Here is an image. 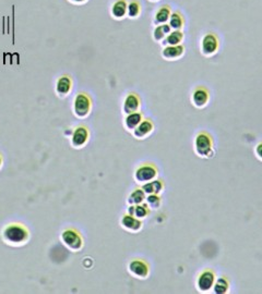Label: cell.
I'll list each match as a JSON object with an SVG mask.
<instances>
[{
  "instance_id": "9a60e30c",
  "label": "cell",
  "mask_w": 262,
  "mask_h": 294,
  "mask_svg": "<svg viewBox=\"0 0 262 294\" xmlns=\"http://www.w3.org/2000/svg\"><path fill=\"white\" fill-rule=\"evenodd\" d=\"M122 226L126 230H128V231L136 232L142 228V222L140 219L127 214L122 219Z\"/></svg>"
},
{
  "instance_id": "7c38bea8",
  "label": "cell",
  "mask_w": 262,
  "mask_h": 294,
  "mask_svg": "<svg viewBox=\"0 0 262 294\" xmlns=\"http://www.w3.org/2000/svg\"><path fill=\"white\" fill-rule=\"evenodd\" d=\"M128 2L126 0H116L111 8V14L114 19L122 20L127 15Z\"/></svg>"
},
{
  "instance_id": "d6986e66",
  "label": "cell",
  "mask_w": 262,
  "mask_h": 294,
  "mask_svg": "<svg viewBox=\"0 0 262 294\" xmlns=\"http://www.w3.org/2000/svg\"><path fill=\"white\" fill-rule=\"evenodd\" d=\"M88 137H89L88 130L83 128V126H80V128H78L75 131V133H73V136H72L73 146H76V147L83 146L85 142L88 141Z\"/></svg>"
},
{
  "instance_id": "2e32d148",
  "label": "cell",
  "mask_w": 262,
  "mask_h": 294,
  "mask_svg": "<svg viewBox=\"0 0 262 294\" xmlns=\"http://www.w3.org/2000/svg\"><path fill=\"white\" fill-rule=\"evenodd\" d=\"M72 82L71 79L67 76H64L58 79L56 83V92L60 97H65L70 93Z\"/></svg>"
},
{
  "instance_id": "7402d4cb",
  "label": "cell",
  "mask_w": 262,
  "mask_h": 294,
  "mask_svg": "<svg viewBox=\"0 0 262 294\" xmlns=\"http://www.w3.org/2000/svg\"><path fill=\"white\" fill-rule=\"evenodd\" d=\"M170 32H172V28L168 25V23L156 25L154 30H153V38H154L155 42H163Z\"/></svg>"
},
{
  "instance_id": "44dd1931",
  "label": "cell",
  "mask_w": 262,
  "mask_h": 294,
  "mask_svg": "<svg viewBox=\"0 0 262 294\" xmlns=\"http://www.w3.org/2000/svg\"><path fill=\"white\" fill-rule=\"evenodd\" d=\"M143 118H142V113L141 112H133V113H129L127 114L126 119H125V128H126L128 131H133L136 126H138Z\"/></svg>"
},
{
  "instance_id": "603a6c76",
  "label": "cell",
  "mask_w": 262,
  "mask_h": 294,
  "mask_svg": "<svg viewBox=\"0 0 262 294\" xmlns=\"http://www.w3.org/2000/svg\"><path fill=\"white\" fill-rule=\"evenodd\" d=\"M128 214L133 216L138 219H143L147 216L149 214V209H147V207L144 205H130V207L128 208Z\"/></svg>"
},
{
  "instance_id": "7a4b0ae2",
  "label": "cell",
  "mask_w": 262,
  "mask_h": 294,
  "mask_svg": "<svg viewBox=\"0 0 262 294\" xmlns=\"http://www.w3.org/2000/svg\"><path fill=\"white\" fill-rule=\"evenodd\" d=\"M201 53L203 56H214L220 48L219 37L214 33H207L201 39Z\"/></svg>"
},
{
  "instance_id": "ba28073f",
  "label": "cell",
  "mask_w": 262,
  "mask_h": 294,
  "mask_svg": "<svg viewBox=\"0 0 262 294\" xmlns=\"http://www.w3.org/2000/svg\"><path fill=\"white\" fill-rule=\"evenodd\" d=\"M129 273L135 278L145 279L149 276L150 270L149 266L143 261L135 259V261H132L129 264Z\"/></svg>"
},
{
  "instance_id": "f546056e",
  "label": "cell",
  "mask_w": 262,
  "mask_h": 294,
  "mask_svg": "<svg viewBox=\"0 0 262 294\" xmlns=\"http://www.w3.org/2000/svg\"><path fill=\"white\" fill-rule=\"evenodd\" d=\"M150 1H158V0H150Z\"/></svg>"
},
{
  "instance_id": "83f0119b",
  "label": "cell",
  "mask_w": 262,
  "mask_h": 294,
  "mask_svg": "<svg viewBox=\"0 0 262 294\" xmlns=\"http://www.w3.org/2000/svg\"><path fill=\"white\" fill-rule=\"evenodd\" d=\"M255 154H256V156H257V158L262 161V142L259 143L258 145L256 146Z\"/></svg>"
},
{
  "instance_id": "5b68a950",
  "label": "cell",
  "mask_w": 262,
  "mask_h": 294,
  "mask_svg": "<svg viewBox=\"0 0 262 294\" xmlns=\"http://www.w3.org/2000/svg\"><path fill=\"white\" fill-rule=\"evenodd\" d=\"M215 275L212 270H204L200 275L198 276L196 281V287L199 292L207 293L213 289L214 282H215Z\"/></svg>"
},
{
  "instance_id": "d4e9b609",
  "label": "cell",
  "mask_w": 262,
  "mask_h": 294,
  "mask_svg": "<svg viewBox=\"0 0 262 294\" xmlns=\"http://www.w3.org/2000/svg\"><path fill=\"white\" fill-rule=\"evenodd\" d=\"M145 197H146V194L143 192V190L138 189L129 195L128 204L129 205L143 204V201H145Z\"/></svg>"
},
{
  "instance_id": "9c48e42d",
  "label": "cell",
  "mask_w": 262,
  "mask_h": 294,
  "mask_svg": "<svg viewBox=\"0 0 262 294\" xmlns=\"http://www.w3.org/2000/svg\"><path fill=\"white\" fill-rule=\"evenodd\" d=\"M185 46L183 44L176 46H165L162 50V57L166 60H177L185 55Z\"/></svg>"
},
{
  "instance_id": "cb8c5ba5",
  "label": "cell",
  "mask_w": 262,
  "mask_h": 294,
  "mask_svg": "<svg viewBox=\"0 0 262 294\" xmlns=\"http://www.w3.org/2000/svg\"><path fill=\"white\" fill-rule=\"evenodd\" d=\"M230 290V282L227 281L224 277H220V278L215 279L214 286H213V293L215 294H225Z\"/></svg>"
},
{
  "instance_id": "4fadbf2b",
  "label": "cell",
  "mask_w": 262,
  "mask_h": 294,
  "mask_svg": "<svg viewBox=\"0 0 262 294\" xmlns=\"http://www.w3.org/2000/svg\"><path fill=\"white\" fill-rule=\"evenodd\" d=\"M170 14H172V8H170L168 4H164L162 7H159L158 10L155 12L153 23H154L155 26L161 25V24H166V23H168Z\"/></svg>"
},
{
  "instance_id": "6da1fadb",
  "label": "cell",
  "mask_w": 262,
  "mask_h": 294,
  "mask_svg": "<svg viewBox=\"0 0 262 294\" xmlns=\"http://www.w3.org/2000/svg\"><path fill=\"white\" fill-rule=\"evenodd\" d=\"M195 153L201 158H210L213 155V141L206 132H200L195 137L193 142Z\"/></svg>"
},
{
  "instance_id": "277c9868",
  "label": "cell",
  "mask_w": 262,
  "mask_h": 294,
  "mask_svg": "<svg viewBox=\"0 0 262 294\" xmlns=\"http://www.w3.org/2000/svg\"><path fill=\"white\" fill-rule=\"evenodd\" d=\"M3 238L10 243L20 244L27 239V232L21 226H10L4 230Z\"/></svg>"
},
{
  "instance_id": "f1b7e54d",
  "label": "cell",
  "mask_w": 262,
  "mask_h": 294,
  "mask_svg": "<svg viewBox=\"0 0 262 294\" xmlns=\"http://www.w3.org/2000/svg\"><path fill=\"white\" fill-rule=\"evenodd\" d=\"M70 2L75 3V4H83L88 1V0H69Z\"/></svg>"
},
{
  "instance_id": "e0dca14e",
  "label": "cell",
  "mask_w": 262,
  "mask_h": 294,
  "mask_svg": "<svg viewBox=\"0 0 262 294\" xmlns=\"http://www.w3.org/2000/svg\"><path fill=\"white\" fill-rule=\"evenodd\" d=\"M168 25L172 28V31H181L185 27V18L179 11L172 12L168 20Z\"/></svg>"
},
{
  "instance_id": "ffe728a7",
  "label": "cell",
  "mask_w": 262,
  "mask_h": 294,
  "mask_svg": "<svg viewBox=\"0 0 262 294\" xmlns=\"http://www.w3.org/2000/svg\"><path fill=\"white\" fill-rule=\"evenodd\" d=\"M141 189L143 190V192L146 195H150V194H157L158 195L164 190V184L162 181L155 180L154 179V180L144 183Z\"/></svg>"
},
{
  "instance_id": "ac0fdd59",
  "label": "cell",
  "mask_w": 262,
  "mask_h": 294,
  "mask_svg": "<svg viewBox=\"0 0 262 294\" xmlns=\"http://www.w3.org/2000/svg\"><path fill=\"white\" fill-rule=\"evenodd\" d=\"M185 39V34L183 31H172L168 35L166 36L162 44L165 47V46H176V45H180L184 42Z\"/></svg>"
},
{
  "instance_id": "484cf974",
  "label": "cell",
  "mask_w": 262,
  "mask_h": 294,
  "mask_svg": "<svg viewBox=\"0 0 262 294\" xmlns=\"http://www.w3.org/2000/svg\"><path fill=\"white\" fill-rule=\"evenodd\" d=\"M141 14V3L138 0H131L128 3L127 15L130 19H136Z\"/></svg>"
},
{
  "instance_id": "4dcf8cb0",
  "label": "cell",
  "mask_w": 262,
  "mask_h": 294,
  "mask_svg": "<svg viewBox=\"0 0 262 294\" xmlns=\"http://www.w3.org/2000/svg\"><path fill=\"white\" fill-rule=\"evenodd\" d=\"M0 164H1V158H0Z\"/></svg>"
},
{
  "instance_id": "8fae6325",
  "label": "cell",
  "mask_w": 262,
  "mask_h": 294,
  "mask_svg": "<svg viewBox=\"0 0 262 294\" xmlns=\"http://www.w3.org/2000/svg\"><path fill=\"white\" fill-rule=\"evenodd\" d=\"M62 241H64V243L68 247H70L73 251L81 249L82 246L81 238L75 231H72V230H67V231L62 233Z\"/></svg>"
},
{
  "instance_id": "52a82bcc",
  "label": "cell",
  "mask_w": 262,
  "mask_h": 294,
  "mask_svg": "<svg viewBox=\"0 0 262 294\" xmlns=\"http://www.w3.org/2000/svg\"><path fill=\"white\" fill-rule=\"evenodd\" d=\"M191 101L196 108H204L210 101L209 91L203 86H198L192 92Z\"/></svg>"
},
{
  "instance_id": "8992f818",
  "label": "cell",
  "mask_w": 262,
  "mask_h": 294,
  "mask_svg": "<svg viewBox=\"0 0 262 294\" xmlns=\"http://www.w3.org/2000/svg\"><path fill=\"white\" fill-rule=\"evenodd\" d=\"M157 177V170L151 165H144L139 167L134 172V179L139 183H146L150 182Z\"/></svg>"
},
{
  "instance_id": "5bb4252c",
  "label": "cell",
  "mask_w": 262,
  "mask_h": 294,
  "mask_svg": "<svg viewBox=\"0 0 262 294\" xmlns=\"http://www.w3.org/2000/svg\"><path fill=\"white\" fill-rule=\"evenodd\" d=\"M153 131V123L150 120H142V122L136 126V128L132 131L133 136L138 140H142V138L150 135Z\"/></svg>"
},
{
  "instance_id": "30bf717a",
  "label": "cell",
  "mask_w": 262,
  "mask_h": 294,
  "mask_svg": "<svg viewBox=\"0 0 262 294\" xmlns=\"http://www.w3.org/2000/svg\"><path fill=\"white\" fill-rule=\"evenodd\" d=\"M141 106V100L139 96L133 93H130L126 96L124 100V105H123V110L126 114L129 113H133L139 110V108Z\"/></svg>"
},
{
  "instance_id": "3957f363",
  "label": "cell",
  "mask_w": 262,
  "mask_h": 294,
  "mask_svg": "<svg viewBox=\"0 0 262 294\" xmlns=\"http://www.w3.org/2000/svg\"><path fill=\"white\" fill-rule=\"evenodd\" d=\"M92 102H91L90 97L85 94H78L73 101V111L76 116L79 118L87 117L91 111Z\"/></svg>"
},
{
  "instance_id": "4316f807",
  "label": "cell",
  "mask_w": 262,
  "mask_h": 294,
  "mask_svg": "<svg viewBox=\"0 0 262 294\" xmlns=\"http://www.w3.org/2000/svg\"><path fill=\"white\" fill-rule=\"evenodd\" d=\"M146 205L151 209H157L161 206V198L157 194H150L145 197Z\"/></svg>"
}]
</instances>
